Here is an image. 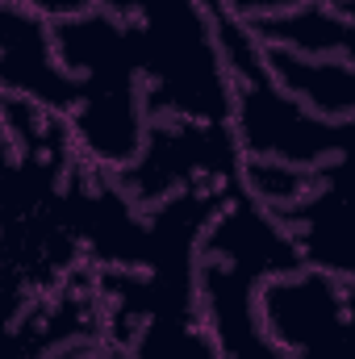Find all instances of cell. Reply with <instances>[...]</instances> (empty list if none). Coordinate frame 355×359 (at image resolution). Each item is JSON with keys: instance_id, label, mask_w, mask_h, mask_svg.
Listing matches in <instances>:
<instances>
[{"instance_id": "cell-9", "label": "cell", "mask_w": 355, "mask_h": 359, "mask_svg": "<svg viewBox=\"0 0 355 359\" xmlns=\"http://www.w3.org/2000/svg\"><path fill=\"white\" fill-rule=\"evenodd\" d=\"M343 192H347V155L326 163V172L314 188H305L297 201L280 205L272 217L288 234L301 268H318L326 276H339V280H355Z\"/></svg>"}, {"instance_id": "cell-11", "label": "cell", "mask_w": 355, "mask_h": 359, "mask_svg": "<svg viewBox=\"0 0 355 359\" xmlns=\"http://www.w3.org/2000/svg\"><path fill=\"white\" fill-rule=\"evenodd\" d=\"M351 21L355 8L335 4V0H314L293 13L251 21V34L264 46H280L293 55L309 59H351Z\"/></svg>"}, {"instance_id": "cell-12", "label": "cell", "mask_w": 355, "mask_h": 359, "mask_svg": "<svg viewBox=\"0 0 355 359\" xmlns=\"http://www.w3.org/2000/svg\"><path fill=\"white\" fill-rule=\"evenodd\" d=\"M230 17H239V21H264V17H280V13H293V8H301V4H314V0H217Z\"/></svg>"}, {"instance_id": "cell-3", "label": "cell", "mask_w": 355, "mask_h": 359, "mask_svg": "<svg viewBox=\"0 0 355 359\" xmlns=\"http://www.w3.org/2000/svg\"><path fill=\"white\" fill-rule=\"evenodd\" d=\"M134 38L147 121L230 126V76L209 0H100Z\"/></svg>"}, {"instance_id": "cell-5", "label": "cell", "mask_w": 355, "mask_h": 359, "mask_svg": "<svg viewBox=\"0 0 355 359\" xmlns=\"http://www.w3.org/2000/svg\"><path fill=\"white\" fill-rule=\"evenodd\" d=\"M105 339L126 347L130 359H222L217 343L196 309V268L192 271H126L92 268Z\"/></svg>"}, {"instance_id": "cell-1", "label": "cell", "mask_w": 355, "mask_h": 359, "mask_svg": "<svg viewBox=\"0 0 355 359\" xmlns=\"http://www.w3.org/2000/svg\"><path fill=\"white\" fill-rule=\"evenodd\" d=\"M55 55L76 84V100L63 121L80 163L105 176L121 172L138 155L151 126L126 21L105 4L63 17L55 21Z\"/></svg>"}, {"instance_id": "cell-10", "label": "cell", "mask_w": 355, "mask_h": 359, "mask_svg": "<svg viewBox=\"0 0 355 359\" xmlns=\"http://www.w3.org/2000/svg\"><path fill=\"white\" fill-rule=\"evenodd\" d=\"M260 50H264L272 80L297 104H305L309 113H318L326 121H351L355 113L351 59H309V55H293V50L264 46V42H260Z\"/></svg>"}, {"instance_id": "cell-6", "label": "cell", "mask_w": 355, "mask_h": 359, "mask_svg": "<svg viewBox=\"0 0 355 359\" xmlns=\"http://www.w3.org/2000/svg\"><path fill=\"white\" fill-rule=\"evenodd\" d=\"M239 168L243 151L230 126L151 121L138 155L113 172V184L134 209H155L188 188H239Z\"/></svg>"}, {"instance_id": "cell-7", "label": "cell", "mask_w": 355, "mask_h": 359, "mask_svg": "<svg viewBox=\"0 0 355 359\" xmlns=\"http://www.w3.org/2000/svg\"><path fill=\"white\" fill-rule=\"evenodd\" d=\"M255 318L284 359H351V280L288 268L255 288Z\"/></svg>"}, {"instance_id": "cell-8", "label": "cell", "mask_w": 355, "mask_h": 359, "mask_svg": "<svg viewBox=\"0 0 355 359\" xmlns=\"http://www.w3.org/2000/svg\"><path fill=\"white\" fill-rule=\"evenodd\" d=\"M0 96L67 117L76 84L55 55V21L0 0Z\"/></svg>"}, {"instance_id": "cell-13", "label": "cell", "mask_w": 355, "mask_h": 359, "mask_svg": "<svg viewBox=\"0 0 355 359\" xmlns=\"http://www.w3.org/2000/svg\"><path fill=\"white\" fill-rule=\"evenodd\" d=\"M8 4H21V8H29V13H38L46 21H63V17L88 13L92 4H100V0H8Z\"/></svg>"}, {"instance_id": "cell-4", "label": "cell", "mask_w": 355, "mask_h": 359, "mask_svg": "<svg viewBox=\"0 0 355 359\" xmlns=\"http://www.w3.org/2000/svg\"><path fill=\"white\" fill-rule=\"evenodd\" d=\"M209 4L230 76V134L243 159H276L288 168H322L343 159L351 151V121H326L297 104L272 80L251 25L230 17L217 0Z\"/></svg>"}, {"instance_id": "cell-2", "label": "cell", "mask_w": 355, "mask_h": 359, "mask_svg": "<svg viewBox=\"0 0 355 359\" xmlns=\"http://www.w3.org/2000/svg\"><path fill=\"white\" fill-rule=\"evenodd\" d=\"M297 268V251L280 222L234 188L196 243V309L222 359H284L255 318V288Z\"/></svg>"}]
</instances>
